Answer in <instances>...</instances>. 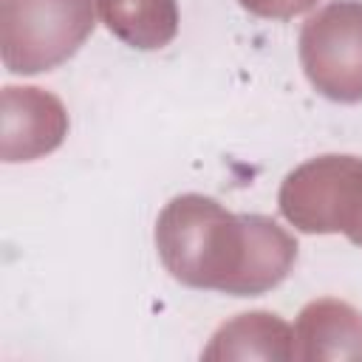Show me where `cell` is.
<instances>
[{"label":"cell","mask_w":362,"mask_h":362,"mask_svg":"<svg viewBox=\"0 0 362 362\" xmlns=\"http://www.w3.org/2000/svg\"><path fill=\"white\" fill-rule=\"evenodd\" d=\"M156 249L178 283L235 297L280 286L297 260V240L277 221L235 215L198 192L175 195L161 209Z\"/></svg>","instance_id":"6da1fadb"},{"label":"cell","mask_w":362,"mask_h":362,"mask_svg":"<svg viewBox=\"0 0 362 362\" xmlns=\"http://www.w3.org/2000/svg\"><path fill=\"white\" fill-rule=\"evenodd\" d=\"M283 218L305 235H345L362 246V158L317 156L294 167L277 195Z\"/></svg>","instance_id":"7a4b0ae2"},{"label":"cell","mask_w":362,"mask_h":362,"mask_svg":"<svg viewBox=\"0 0 362 362\" xmlns=\"http://www.w3.org/2000/svg\"><path fill=\"white\" fill-rule=\"evenodd\" d=\"M96 0H0V54L11 74L68 62L93 31Z\"/></svg>","instance_id":"3957f363"},{"label":"cell","mask_w":362,"mask_h":362,"mask_svg":"<svg viewBox=\"0 0 362 362\" xmlns=\"http://www.w3.org/2000/svg\"><path fill=\"white\" fill-rule=\"evenodd\" d=\"M300 65L331 102H362V3L334 0L303 23Z\"/></svg>","instance_id":"277c9868"},{"label":"cell","mask_w":362,"mask_h":362,"mask_svg":"<svg viewBox=\"0 0 362 362\" xmlns=\"http://www.w3.org/2000/svg\"><path fill=\"white\" fill-rule=\"evenodd\" d=\"M68 136V113L59 96L34 85H6L0 93V158L34 161L54 153Z\"/></svg>","instance_id":"5b68a950"},{"label":"cell","mask_w":362,"mask_h":362,"mask_svg":"<svg viewBox=\"0 0 362 362\" xmlns=\"http://www.w3.org/2000/svg\"><path fill=\"white\" fill-rule=\"evenodd\" d=\"M294 359L362 362V311L337 297L305 303L294 322Z\"/></svg>","instance_id":"8992f818"},{"label":"cell","mask_w":362,"mask_h":362,"mask_svg":"<svg viewBox=\"0 0 362 362\" xmlns=\"http://www.w3.org/2000/svg\"><path fill=\"white\" fill-rule=\"evenodd\" d=\"M201 359H294V328L272 311H246L223 322Z\"/></svg>","instance_id":"52a82bcc"},{"label":"cell","mask_w":362,"mask_h":362,"mask_svg":"<svg viewBox=\"0 0 362 362\" xmlns=\"http://www.w3.org/2000/svg\"><path fill=\"white\" fill-rule=\"evenodd\" d=\"M105 28L139 51H158L178 34L175 0H96Z\"/></svg>","instance_id":"ba28073f"},{"label":"cell","mask_w":362,"mask_h":362,"mask_svg":"<svg viewBox=\"0 0 362 362\" xmlns=\"http://www.w3.org/2000/svg\"><path fill=\"white\" fill-rule=\"evenodd\" d=\"M249 14L269 17V20H291L305 14L317 6V0H238Z\"/></svg>","instance_id":"9c48e42d"}]
</instances>
